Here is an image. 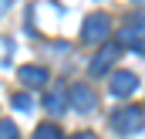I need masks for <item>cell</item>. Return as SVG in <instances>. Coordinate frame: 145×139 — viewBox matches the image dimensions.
<instances>
[{
    "mask_svg": "<svg viewBox=\"0 0 145 139\" xmlns=\"http://www.w3.org/2000/svg\"><path fill=\"white\" fill-rule=\"evenodd\" d=\"M17 75H20V81L27 88H44L47 85V68H40V65H24Z\"/></svg>",
    "mask_w": 145,
    "mask_h": 139,
    "instance_id": "52a82bcc",
    "label": "cell"
},
{
    "mask_svg": "<svg viewBox=\"0 0 145 139\" xmlns=\"http://www.w3.org/2000/svg\"><path fill=\"white\" fill-rule=\"evenodd\" d=\"M64 105H68V99L61 95V88H57V92H51V95L44 99V109H47V112H57V115L64 112Z\"/></svg>",
    "mask_w": 145,
    "mask_h": 139,
    "instance_id": "ba28073f",
    "label": "cell"
},
{
    "mask_svg": "<svg viewBox=\"0 0 145 139\" xmlns=\"http://www.w3.org/2000/svg\"><path fill=\"white\" fill-rule=\"evenodd\" d=\"M145 37V17H132L121 31H118V48H132V44H142Z\"/></svg>",
    "mask_w": 145,
    "mask_h": 139,
    "instance_id": "5b68a950",
    "label": "cell"
},
{
    "mask_svg": "<svg viewBox=\"0 0 145 139\" xmlns=\"http://www.w3.org/2000/svg\"><path fill=\"white\" fill-rule=\"evenodd\" d=\"M7 7H10V0H0V14H3V10H7Z\"/></svg>",
    "mask_w": 145,
    "mask_h": 139,
    "instance_id": "5bb4252c",
    "label": "cell"
},
{
    "mask_svg": "<svg viewBox=\"0 0 145 139\" xmlns=\"http://www.w3.org/2000/svg\"><path fill=\"white\" fill-rule=\"evenodd\" d=\"M34 139H61V129L51 126V122H44V126H37V129H34Z\"/></svg>",
    "mask_w": 145,
    "mask_h": 139,
    "instance_id": "9c48e42d",
    "label": "cell"
},
{
    "mask_svg": "<svg viewBox=\"0 0 145 139\" xmlns=\"http://www.w3.org/2000/svg\"><path fill=\"white\" fill-rule=\"evenodd\" d=\"M71 139H98V136H95V132H74Z\"/></svg>",
    "mask_w": 145,
    "mask_h": 139,
    "instance_id": "4fadbf2b",
    "label": "cell"
},
{
    "mask_svg": "<svg viewBox=\"0 0 145 139\" xmlns=\"http://www.w3.org/2000/svg\"><path fill=\"white\" fill-rule=\"evenodd\" d=\"M135 88H138V75H132V71H111V95L125 99Z\"/></svg>",
    "mask_w": 145,
    "mask_h": 139,
    "instance_id": "8992f818",
    "label": "cell"
},
{
    "mask_svg": "<svg viewBox=\"0 0 145 139\" xmlns=\"http://www.w3.org/2000/svg\"><path fill=\"white\" fill-rule=\"evenodd\" d=\"M108 34H111V17H105V14L84 17V24H81V41L84 44H101Z\"/></svg>",
    "mask_w": 145,
    "mask_h": 139,
    "instance_id": "7a4b0ae2",
    "label": "cell"
},
{
    "mask_svg": "<svg viewBox=\"0 0 145 139\" xmlns=\"http://www.w3.org/2000/svg\"><path fill=\"white\" fill-rule=\"evenodd\" d=\"M14 109H17V112H31V109H34V99H31L27 92H17V95H14Z\"/></svg>",
    "mask_w": 145,
    "mask_h": 139,
    "instance_id": "30bf717a",
    "label": "cell"
},
{
    "mask_svg": "<svg viewBox=\"0 0 145 139\" xmlns=\"http://www.w3.org/2000/svg\"><path fill=\"white\" fill-rule=\"evenodd\" d=\"M10 51H14V44L7 37H0V61H10Z\"/></svg>",
    "mask_w": 145,
    "mask_h": 139,
    "instance_id": "7c38bea8",
    "label": "cell"
},
{
    "mask_svg": "<svg viewBox=\"0 0 145 139\" xmlns=\"http://www.w3.org/2000/svg\"><path fill=\"white\" fill-rule=\"evenodd\" d=\"M71 105L78 109V112H95V105H98L95 88H91V85H84V81L71 85Z\"/></svg>",
    "mask_w": 145,
    "mask_h": 139,
    "instance_id": "277c9868",
    "label": "cell"
},
{
    "mask_svg": "<svg viewBox=\"0 0 145 139\" xmlns=\"http://www.w3.org/2000/svg\"><path fill=\"white\" fill-rule=\"evenodd\" d=\"M142 126H145V112L138 109V105H125V109L111 112V129H115V132H121V136L138 132Z\"/></svg>",
    "mask_w": 145,
    "mask_h": 139,
    "instance_id": "6da1fadb",
    "label": "cell"
},
{
    "mask_svg": "<svg viewBox=\"0 0 145 139\" xmlns=\"http://www.w3.org/2000/svg\"><path fill=\"white\" fill-rule=\"evenodd\" d=\"M20 132H17V126L10 122V119H0V139H17Z\"/></svg>",
    "mask_w": 145,
    "mask_h": 139,
    "instance_id": "8fae6325",
    "label": "cell"
},
{
    "mask_svg": "<svg viewBox=\"0 0 145 139\" xmlns=\"http://www.w3.org/2000/svg\"><path fill=\"white\" fill-rule=\"evenodd\" d=\"M118 54H121V48H118V44H105V48L91 58V75H111L115 61H118Z\"/></svg>",
    "mask_w": 145,
    "mask_h": 139,
    "instance_id": "3957f363",
    "label": "cell"
}]
</instances>
